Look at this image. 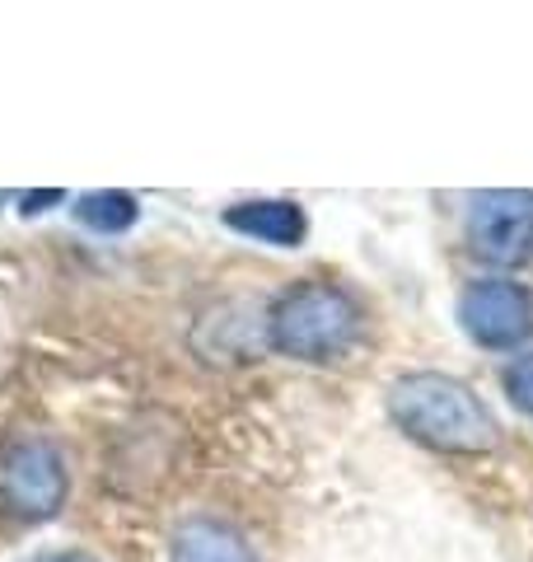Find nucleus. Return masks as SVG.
Returning <instances> with one entry per match:
<instances>
[{"mask_svg":"<svg viewBox=\"0 0 533 562\" xmlns=\"http://www.w3.org/2000/svg\"><path fill=\"white\" fill-rule=\"evenodd\" d=\"M388 413L412 441L444 454H483L496 446V417L464 380L417 371L388 390Z\"/></svg>","mask_w":533,"mask_h":562,"instance_id":"f257e3e1","label":"nucleus"},{"mask_svg":"<svg viewBox=\"0 0 533 562\" xmlns=\"http://www.w3.org/2000/svg\"><path fill=\"white\" fill-rule=\"evenodd\" d=\"M361 333V310L332 281H299L272 310V347L295 361H337Z\"/></svg>","mask_w":533,"mask_h":562,"instance_id":"f03ea898","label":"nucleus"},{"mask_svg":"<svg viewBox=\"0 0 533 562\" xmlns=\"http://www.w3.org/2000/svg\"><path fill=\"white\" fill-rule=\"evenodd\" d=\"M458 324H464V333L477 347L514 351V347H524L533 333V295L520 281H506V277L473 281V286L458 295Z\"/></svg>","mask_w":533,"mask_h":562,"instance_id":"7ed1b4c3","label":"nucleus"},{"mask_svg":"<svg viewBox=\"0 0 533 562\" xmlns=\"http://www.w3.org/2000/svg\"><path fill=\"white\" fill-rule=\"evenodd\" d=\"M0 497H5L14 516H29V520L52 516L66 497L61 454L47 441H20L0 460Z\"/></svg>","mask_w":533,"mask_h":562,"instance_id":"20e7f679","label":"nucleus"},{"mask_svg":"<svg viewBox=\"0 0 533 562\" xmlns=\"http://www.w3.org/2000/svg\"><path fill=\"white\" fill-rule=\"evenodd\" d=\"M468 239L491 262L524 258V249L533 244V192H477L468 206Z\"/></svg>","mask_w":533,"mask_h":562,"instance_id":"39448f33","label":"nucleus"},{"mask_svg":"<svg viewBox=\"0 0 533 562\" xmlns=\"http://www.w3.org/2000/svg\"><path fill=\"white\" fill-rule=\"evenodd\" d=\"M225 225L248 235V239L276 244V249H295L309 231L305 211H299L295 202H239V206L225 211Z\"/></svg>","mask_w":533,"mask_h":562,"instance_id":"423d86ee","label":"nucleus"},{"mask_svg":"<svg viewBox=\"0 0 533 562\" xmlns=\"http://www.w3.org/2000/svg\"><path fill=\"white\" fill-rule=\"evenodd\" d=\"M169 562H253V549L243 543L239 530L225 520H188L173 535V558Z\"/></svg>","mask_w":533,"mask_h":562,"instance_id":"0eeeda50","label":"nucleus"},{"mask_svg":"<svg viewBox=\"0 0 533 562\" xmlns=\"http://www.w3.org/2000/svg\"><path fill=\"white\" fill-rule=\"evenodd\" d=\"M136 216H140V206L132 192H89L76 206V221L99 235H122L127 225H136Z\"/></svg>","mask_w":533,"mask_h":562,"instance_id":"6e6552de","label":"nucleus"},{"mask_svg":"<svg viewBox=\"0 0 533 562\" xmlns=\"http://www.w3.org/2000/svg\"><path fill=\"white\" fill-rule=\"evenodd\" d=\"M506 394H510L514 408H524L533 417V351H524V357L506 371Z\"/></svg>","mask_w":533,"mask_h":562,"instance_id":"1a4fd4ad","label":"nucleus"},{"mask_svg":"<svg viewBox=\"0 0 533 562\" xmlns=\"http://www.w3.org/2000/svg\"><path fill=\"white\" fill-rule=\"evenodd\" d=\"M52 202H61V188H52V192H24V216H38L43 206Z\"/></svg>","mask_w":533,"mask_h":562,"instance_id":"9d476101","label":"nucleus"},{"mask_svg":"<svg viewBox=\"0 0 533 562\" xmlns=\"http://www.w3.org/2000/svg\"><path fill=\"white\" fill-rule=\"evenodd\" d=\"M33 562H94L89 553H76V549H66V553H43V558H33Z\"/></svg>","mask_w":533,"mask_h":562,"instance_id":"9b49d317","label":"nucleus"}]
</instances>
